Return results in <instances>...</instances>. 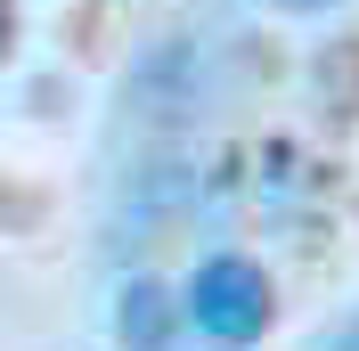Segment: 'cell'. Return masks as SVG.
I'll return each mask as SVG.
<instances>
[{"label":"cell","instance_id":"cell-1","mask_svg":"<svg viewBox=\"0 0 359 351\" xmlns=\"http://www.w3.org/2000/svg\"><path fill=\"white\" fill-rule=\"evenodd\" d=\"M269 310H278V294H269V278L245 253H212V262L188 278V319H196V335H212V343H229V351L262 343Z\"/></svg>","mask_w":359,"mask_h":351},{"label":"cell","instance_id":"cell-2","mask_svg":"<svg viewBox=\"0 0 359 351\" xmlns=\"http://www.w3.org/2000/svg\"><path fill=\"white\" fill-rule=\"evenodd\" d=\"M180 319H188V303H172L156 278H131L114 294V335H123V351H172Z\"/></svg>","mask_w":359,"mask_h":351},{"label":"cell","instance_id":"cell-3","mask_svg":"<svg viewBox=\"0 0 359 351\" xmlns=\"http://www.w3.org/2000/svg\"><path fill=\"white\" fill-rule=\"evenodd\" d=\"M269 8H286V17H327V8H343V0H269Z\"/></svg>","mask_w":359,"mask_h":351},{"label":"cell","instance_id":"cell-4","mask_svg":"<svg viewBox=\"0 0 359 351\" xmlns=\"http://www.w3.org/2000/svg\"><path fill=\"white\" fill-rule=\"evenodd\" d=\"M335 351H359V319H351V327H343V335H335Z\"/></svg>","mask_w":359,"mask_h":351}]
</instances>
